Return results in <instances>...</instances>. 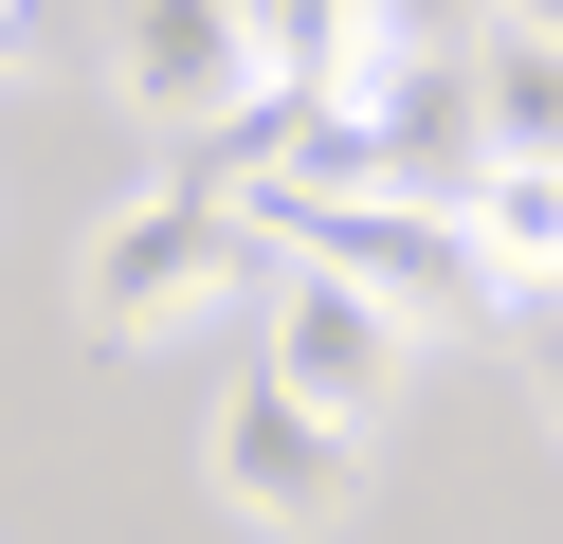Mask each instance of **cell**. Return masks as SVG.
<instances>
[{"instance_id": "9", "label": "cell", "mask_w": 563, "mask_h": 544, "mask_svg": "<svg viewBox=\"0 0 563 544\" xmlns=\"http://www.w3.org/2000/svg\"><path fill=\"white\" fill-rule=\"evenodd\" d=\"M473 91H490V145H563V36L490 19L473 36Z\"/></svg>"}, {"instance_id": "10", "label": "cell", "mask_w": 563, "mask_h": 544, "mask_svg": "<svg viewBox=\"0 0 563 544\" xmlns=\"http://www.w3.org/2000/svg\"><path fill=\"white\" fill-rule=\"evenodd\" d=\"M527 399H545V435H563V290L527 309Z\"/></svg>"}, {"instance_id": "13", "label": "cell", "mask_w": 563, "mask_h": 544, "mask_svg": "<svg viewBox=\"0 0 563 544\" xmlns=\"http://www.w3.org/2000/svg\"><path fill=\"white\" fill-rule=\"evenodd\" d=\"M490 19H527V36H563V0H490Z\"/></svg>"}, {"instance_id": "3", "label": "cell", "mask_w": 563, "mask_h": 544, "mask_svg": "<svg viewBox=\"0 0 563 544\" xmlns=\"http://www.w3.org/2000/svg\"><path fill=\"white\" fill-rule=\"evenodd\" d=\"M200 471H219L236 526L309 544V526H345V490H364V418H328V399H291L273 363H236L219 418H200Z\"/></svg>"}, {"instance_id": "1", "label": "cell", "mask_w": 563, "mask_h": 544, "mask_svg": "<svg viewBox=\"0 0 563 544\" xmlns=\"http://www.w3.org/2000/svg\"><path fill=\"white\" fill-rule=\"evenodd\" d=\"M255 290H273V218L255 200H200V181H146V200L74 254V326L91 345H183V326L255 309Z\"/></svg>"}, {"instance_id": "11", "label": "cell", "mask_w": 563, "mask_h": 544, "mask_svg": "<svg viewBox=\"0 0 563 544\" xmlns=\"http://www.w3.org/2000/svg\"><path fill=\"white\" fill-rule=\"evenodd\" d=\"M55 55V0H0V73H37Z\"/></svg>"}, {"instance_id": "12", "label": "cell", "mask_w": 563, "mask_h": 544, "mask_svg": "<svg viewBox=\"0 0 563 544\" xmlns=\"http://www.w3.org/2000/svg\"><path fill=\"white\" fill-rule=\"evenodd\" d=\"M400 36H490V0H382Z\"/></svg>"}, {"instance_id": "5", "label": "cell", "mask_w": 563, "mask_h": 544, "mask_svg": "<svg viewBox=\"0 0 563 544\" xmlns=\"http://www.w3.org/2000/svg\"><path fill=\"white\" fill-rule=\"evenodd\" d=\"M364 109H382V181H400V200H473V164H490L473 36H400V55L364 73Z\"/></svg>"}, {"instance_id": "7", "label": "cell", "mask_w": 563, "mask_h": 544, "mask_svg": "<svg viewBox=\"0 0 563 544\" xmlns=\"http://www.w3.org/2000/svg\"><path fill=\"white\" fill-rule=\"evenodd\" d=\"M454 218H473V254H490L509 309H545V290H563V145H490Z\"/></svg>"}, {"instance_id": "4", "label": "cell", "mask_w": 563, "mask_h": 544, "mask_svg": "<svg viewBox=\"0 0 563 544\" xmlns=\"http://www.w3.org/2000/svg\"><path fill=\"white\" fill-rule=\"evenodd\" d=\"M255 363H273L291 399H328V418H364V435H382V399H400L418 326L382 309V290H345L328 254H273V290H255Z\"/></svg>"}, {"instance_id": "8", "label": "cell", "mask_w": 563, "mask_h": 544, "mask_svg": "<svg viewBox=\"0 0 563 544\" xmlns=\"http://www.w3.org/2000/svg\"><path fill=\"white\" fill-rule=\"evenodd\" d=\"M236 19H255V91H364L400 55L382 0H236Z\"/></svg>"}, {"instance_id": "2", "label": "cell", "mask_w": 563, "mask_h": 544, "mask_svg": "<svg viewBox=\"0 0 563 544\" xmlns=\"http://www.w3.org/2000/svg\"><path fill=\"white\" fill-rule=\"evenodd\" d=\"M273 254H328V273L382 290L418 345H454V326L509 309V290H490V254H473V218H454V200H400V181H364V200H291V218H273Z\"/></svg>"}, {"instance_id": "6", "label": "cell", "mask_w": 563, "mask_h": 544, "mask_svg": "<svg viewBox=\"0 0 563 544\" xmlns=\"http://www.w3.org/2000/svg\"><path fill=\"white\" fill-rule=\"evenodd\" d=\"M110 91L146 109L164 145H183V127H219V109L255 91V19H236V0H128V36H110Z\"/></svg>"}]
</instances>
